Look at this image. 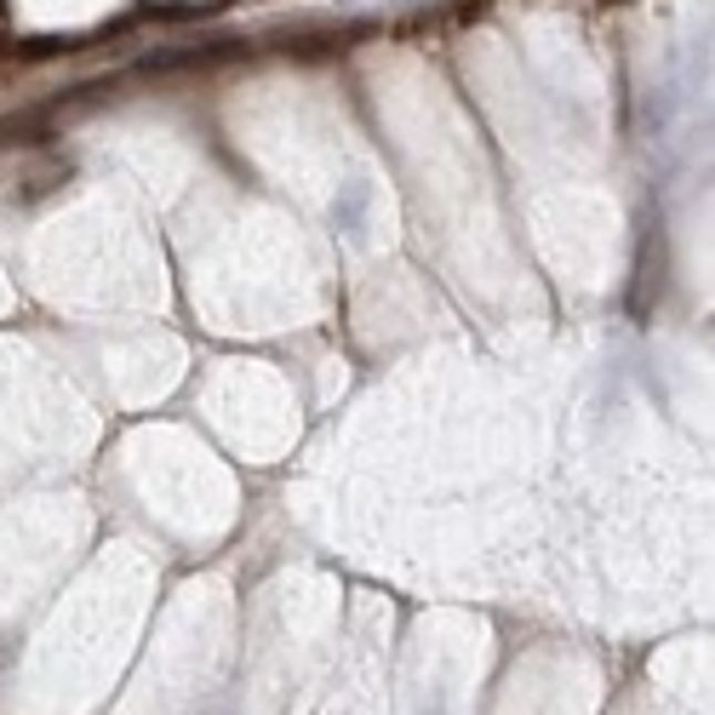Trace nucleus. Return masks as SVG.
I'll list each match as a JSON object with an SVG mask.
<instances>
[{
    "label": "nucleus",
    "mask_w": 715,
    "mask_h": 715,
    "mask_svg": "<svg viewBox=\"0 0 715 715\" xmlns=\"http://www.w3.org/2000/svg\"><path fill=\"white\" fill-rule=\"evenodd\" d=\"M607 7H619V0H607Z\"/></svg>",
    "instance_id": "f257e3e1"
}]
</instances>
